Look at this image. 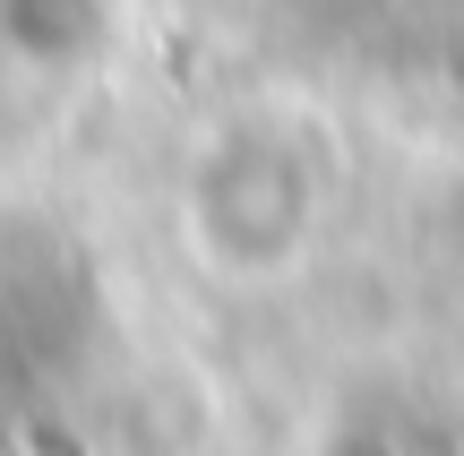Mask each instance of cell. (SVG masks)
<instances>
[{"mask_svg":"<svg viewBox=\"0 0 464 456\" xmlns=\"http://www.w3.org/2000/svg\"><path fill=\"white\" fill-rule=\"evenodd\" d=\"M327 216H335V164L301 112L241 103L189 138L172 224H181V250L198 276L232 293H266L310 267Z\"/></svg>","mask_w":464,"mask_h":456,"instance_id":"obj_1","label":"cell"},{"mask_svg":"<svg viewBox=\"0 0 464 456\" xmlns=\"http://www.w3.org/2000/svg\"><path fill=\"white\" fill-rule=\"evenodd\" d=\"M103 336V276L61 216L0 207V388L61 379Z\"/></svg>","mask_w":464,"mask_h":456,"instance_id":"obj_2","label":"cell"},{"mask_svg":"<svg viewBox=\"0 0 464 456\" xmlns=\"http://www.w3.org/2000/svg\"><path fill=\"white\" fill-rule=\"evenodd\" d=\"M301 456H464V388L413 362H370L318 396Z\"/></svg>","mask_w":464,"mask_h":456,"instance_id":"obj_3","label":"cell"},{"mask_svg":"<svg viewBox=\"0 0 464 456\" xmlns=\"http://www.w3.org/2000/svg\"><path fill=\"white\" fill-rule=\"evenodd\" d=\"M121 0H0V61L26 78H86L121 44Z\"/></svg>","mask_w":464,"mask_h":456,"instance_id":"obj_4","label":"cell"}]
</instances>
